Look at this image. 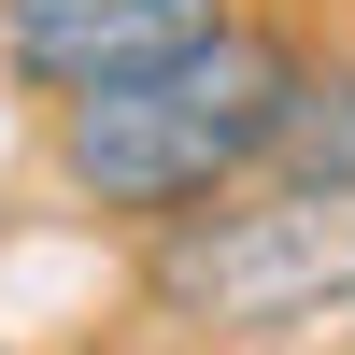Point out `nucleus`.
Returning <instances> with one entry per match:
<instances>
[{"label":"nucleus","mask_w":355,"mask_h":355,"mask_svg":"<svg viewBox=\"0 0 355 355\" xmlns=\"http://www.w3.org/2000/svg\"><path fill=\"white\" fill-rule=\"evenodd\" d=\"M284 85H299V57L227 15L185 57H157V71H114L85 100H57V185L85 214H114V227H171L199 199H227L242 171H270Z\"/></svg>","instance_id":"1"},{"label":"nucleus","mask_w":355,"mask_h":355,"mask_svg":"<svg viewBox=\"0 0 355 355\" xmlns=\"http://www.w3.org/2000/svg\"><path fill=\"white\" fill-rule=\"evenodd\" d=\"M142 299H157L171 327H227V341L313 327V313H341V299H355V199H313V185L199 199V214H171V227H157Z\"/></svg>","instance_id":"2"},{"label":"nucleus","mask_w":355,"mask_h":355,"mask_svg":"<svg viewBox=\"0 0 355 355\" xmlns=\"http://www.w3.org/2000/svg\"><path fill=\"white\" fill-rule=\"evenodd\" d=\"M199 28H227V0H0V71L28 100H85L114 71H157Z\"/></svg>","instance_id":"3"},{"label":"nucleus","mask_w":355,"mask_h":355,"mask_svg":"<svg viewBox=\"0 0 355 355\" xmlns=\"http://www.w3.org/2000/svg\"><path fill=\"white\" fill-rule=\"evenodd\" d=\"M270 185L355 199V57H299V85L270 114Z\"/></svg>","instance_id":"4"}]
</instances>
